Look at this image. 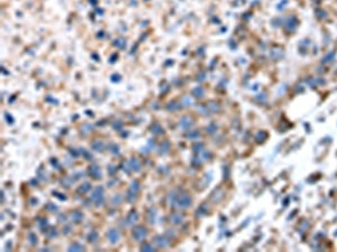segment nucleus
I'll return each mask as SVG.
<instances>
[{
	"label": "nucleus",
	"instance_id": "f257e3e1",
	"mask_svg": "<svg viewBox=\"0 0 337 252\" xmlns=\"http://www.w3.org/2000/svg\"><path fill=\"white\" fill-rule=\"evenodd\" d=\"M174 196L172 197L171 195L168 196V203H171L173 205V207H178V209H188L191 206L192 204V198L189 194H178L175 192Z\"/></svg>",
	"mask_w": 337,
	"mask_h": 252
},
{
	"label": "nucleus",
	"instance_id": "f03ea898",
	"mask_svg": "<svg viewBox=\"0 0 337 252\" xmlns=\"http://www.w3.org/2000/svg\"><path fill=\"white\" fill-rule=\"evenodd\" d=\"M91 201H92V203L97 206V207H100L101 205L105 203V192H103V187L98 186L97 188H94L92 195H91Z\"/></svg>",
	"mask_w": 337,
	"mask_h": 252
},
{
	"label": "nucleus",
	"instance_id": "7ed1b4c3",
	"mask_svg": "<svg viewBox=\"0 0 337 252\" xmlns=\"http://www.w3.org/2000/svg\"><path fill=\"white\" fill-rule=\"evenodd\" d=\"M132 234H133V238H134L136 241L141 242V241H143L144 239L147 236V230H146V227H145L138 225V227H134Z\"/></svg>",
	"mask_w": 337,
	"mask_h": 252
},
{
	"label": "nucleus",
	"instance_id": "20e7f679",
	"mask_svg": "<svg viewBox=\"0 0 337 252\" xmlns=\"http://www.w3.org/2000/svg\"><path fill=\"white\" fill-rule=\"evenodd\" d=\"M153 242L157 248H161V249H165V248H168L170 245V241H168V239L165 235H156V236H154Z\"/></svg>",
	"mask_w": 337,
	"mask_h": 252
},
{
	"label": "nucleus",
	"instance_id": "39448f33",
	"mask_svg": "<svg viewBox=\"0 0 337 252\" xmlns=\"http://www.w3.org/2000/svg\"><path fill=\"white\" fill-rule=\"evenodd\" d=\"M107 236H108V240L111 244H116L119 241V238H120V234L118 232L116 229H110L107 233Z\"/></svg>",
	"mask_w": 337,
	"mask_h": 252
},
{
	"label": "nucleus",
	"instance_id": "423d86ee",
	"mask_svg": "<svg viewBox=\"0 0 337 252\" xmlns=\"http://www.w3.org/2000/svg\"><path fill=\"white\" fill-rule=\"evenodd\" d=\"M137 220H138V213H137V211L132 210L129 213H128V215H127V218H126L127 224H128V225H134V224H136Z\"/></svg>",
	"mask_w": 337,
	"mask_h": 252
},
{
	"label": "nucleus",
	"instance_id": "0eeeda50",
	"mask_svg": "<svg viewBox=\"0 0 337 252\" xmlns=\"http://www.w3.org/2000/svg\"><path fill=\"white\" fill-rule=\"evenodd\" d=\"M129 165H130V169L134 173H139L142 170V165L141 161L137 159L136 157H133L132 159H129Z\"/></svg>",
	"mask_w": 337,
	"mask_h": 252
},
{
	"label": "nucleus",
	"instance_id": "6e6552de",
	"mask_svg": "<svg viewBox=\"0 0 337 252\" xmlns=\"http://www.w3.org/2000/svg\"><path fill=\"white\" fill-rule=\"evenodd\" d=\"M89 171H90V175L94 178H100L101 177V170L100 167L98 166V164H92L89 168Z\"/></svg>",
	"mask_w": 337,
	"mask_h": 252
},
{
	"label": "nucleus",
	"instance_id": "1a4fd4ad",
	"mask_svg": "<svg viewBox=\"0 0 337 252\" xmlns=\"http://www.w3.org/2000/svg\"><path fill=\"white\" fill-rule=\"evenodd\" d=\"M182 221H183V216L179 213L171 214V216H170V223L173 225H179L180 223H182Z\"/></svg>",
	"mask_w": 337,
	"mask_h": 252
},
{
	"label": "nucleus",
	"instance_id": "9d476101",
	"mask_svg": "<svg viewBox=\"0 0 337 252\" xmlns=\"http://www.w3.org/2000/svg\"><path fill=\"white\" fill-rule=\"evenodd\" d=\"M180 126H181L182 129H184V130L190 129L191 126H192V120H191V118L183 117L182 119H181V121H180Z\"/></svg>",
	"mask_w": 337,
	"mask_h": 252
},
{
	"label": "nucleus",
	"instance_id": "9b49d317",
	"mask_svg": "<svg viewBox=\"0 0 337 252\" xmlns=\"http://www.w3.org/2000/svg\"><path fill=\"white\" fill-rule=\"evenodd\" d=\"M71 218L73 222L76 223H80L82 220H83V213L80 212V211H73L72 214H71Z\"/></svg>",
	"mask_w": 337,
	"mask_h": 252
},
{
	"label": "nucleus",
	"instance_id": "f8f14e48",
	"mask_svg": "<svg viewBox=\"0 0 337 252\" xmlns=\"http://www.w3.org/2000/svg\"><path fill=\"white\" fill-rule=\"evenodd\" d=\"M91 147H92V149L94 151L101 152V151H103V149H105V143H102V141H100V140H97V141H93Z\"/></svg>",
	"mask_w": 337,
	"mask_h": 252
},
{
	"label": "nucleus",
	"instance_id": "ddd939ff",
	"mask_svg": "<svg viewBox=\"0 0 337 252\" xmlns=\"http://www.w3.org/2000/svg\"><path fill=\"white\" fill-rule=\"evenodd\" d=\"M70 252H80V251H83L84 248L82 244L78 243V242H74V243H72L70 246H69V249H67Z\"/></svg>",
	"mask_w": 337,
	"mask_h": 252
},
{
	"label": "nucleus",
	"instance_id": "4468645a",
	"mask_svg": "<svg viewBox=\"0 0 337 252\" xmlns=\"http://www.w3.org/2000/svg\"><path fill=\"white\" fill-rule=\"evenodd\" d=\"M170 149H171V145L168 141H164V143H161L160 146V154L161 155H165V154H168L170 151Z\"/></svg>",
	"mask_w": 337,
	"mask_h": 252
},
{
	"label": "nucleus",
	"instance_id": "2eb2a0df",
	"mask_svg": "<svg viewBox=\"0 0 337 252\" xmlns=\"http://www.w3.org/2000/svg\"><path fill=\"white\" fill-rule=\"evenodd\" d=\"M109 151L110 154H112V155H115V156H118L119 155V152H120V149H119V146H118L117 143H111L109 145Z\"/></svg>",
	"mask_w": 337,
	"mask_h": 252
},
{
	"label": "nucleus",
	"instance_id": "dca6fc26",
	"mask_svg": "<svg viewBox=\"0 0 337 252\" xmlns=\"http://www.w3.org/2000/svg\"><path fill=\"white\" fill-rule=\"evenodd\" d=\"M156 215H157V212H156V210H155L154 207H151V209L148 210V215H147V218H148V221L151 222L152 224L155 222Z\"/></svg>",
	"mask_w": 337,
	"mask_h": 252
},
{
	"label": "nucleus",
	"instance_id": "f3484780",
	"mask_svg": "<svg viewBox=\"0 0 337 252\" xmlns=\"http://www.w3.org/2000/svg\"><path fill=\"white\" fill-rule=\"evenodd\" d=\"M98 238H99V235H98V233H97L96 231L90 232V233L88 234V236H87V239H88V241H89L90 243H94V242L98 240Z\"/></svg>",
	"mask_w": 337,
	"mask_h": 252
},
{
	"label": "nucleus",
	"instance_id": "a211bd4d",
	"mask_svg": "<svg viewBox=\"0 0 337 252\" xmlns=\"http://www.w3.org/2000/svg\"><path fill=\"white\" fill-rule=\"evenodd\" d=\"M90 188H91V185H90V183H84V184H82L80 187H79V189H78V192L81 194H84L87 193V192H89L90 191Z\"/></svg>",
	"mask_w": 337,
	"mask_h": 252
},
{
	"label": "nucleus",
	"instance_id": "6ab92c4d",
	"mask_svg": "<svg viewBox=\"0 0 337 252\" xmlns=\"http://www.w3.org/2000/svg\"><path fill=\"white\" fill-rule=\"evenodd\" d=\"M136 196H137V194L128 189V192H127V195H126L127 202H129V203H134V202L136 201Z\"/></svg>",
	"mask_w": 337,
	"mask_h": 252
},
{
	"label": "nucleus",
	"instance_id": "aec40b11",
	"mask_svg": "<svg viewBox=\"0 0 337 252\" xmlns=\"http://www.w3.org/2000/svg\"><path fill=\"white\" fill-rule=\"evenodd\" d=\"M129 191H132V192H134L136 194L138 193L139 192V183L137 180H133L130 186H129Z\"/></svg>",
	"mask_w": 337,
	"mask_h": 252
},
{
	"label": "nucleus",
	"instance_id": "412c9836",
	"mask_svg": "<svg viewBox=\"0 0 337 252\" xmlns=\"http://www.w3.org/2000/svg\"><path fill=\"white\" fill-rule=\"evenodd\" d=\"M141 251L143 252H153L154 251V248L153 245L150 243H143L141 245Z\"/></svg>",
	"mask_w": 337,
	"mask_h": 252
},
{
	"label": "nucleus",
	"instance_id": "4be33fe9",
	"mask_svg": "<svg viewBox=\"0 0 337 252\" xmlns=\"http://www.w3.org/2000/svg\"><path fill=\"white\" fill-rule=\"evenodd\" d=\"M28 241H29V243L32 244V245H36L37 242H38V239H37V236H36L35 233L31 232V233L28 234Z\"/></svg>",
	"mask_w": 337,
	"mask_h": 252
},
{
	"label": "nucleus",
	"instance_id": "5701e85b",
	"mask_svg": "<svg viewBox=\"0 0 337 252\" xmlns=\"http://www.w3.org/2000/svg\"><path fill=\"white\" fill-rule=\"evenodd\" d=\"M38 227H40V229L41 230H46L47 227H49V222H47V220L46 218H41L40 221H38Z\"/></svg>",
	"mask_w": 337,
	"mask_h": 252
},
{
	"label": "nucleus",
	"instance_id": "b1692460",
	"mask_svg": "<svg viewBox=\"0 0 337 252\" xmlns=\"http://www.w3.org/2000/svg\"><path fill=\"white\" fill-rule=\"evenodd\" d=\"M123 170L126 173V174H129L130 171H132V169H130V165H129V160H126L124 164H123Z\"/></svg>",
	"mask_w": 337,
	"mask_h": 252
},
{
	"label": "nucleus",
	"instance_id": "393cba45",
	"mask_svg": "<svg viewBox=\"0 0 337 252\" xmlns=\"http://www.w3.org/2000/svg\"><path fill=\"white\" fill-rule=\"evenodd\" d=\"M151 131L153 132V134H162V132H163V129H162V128H161L159 125H155V127H152V128H151Z\"/></svg>",
	"mask_w": 337,
	"mask_h": 252
},
{
	"label": "nucleus",
	"instance_id": "a878e982",
	"mask_svg": "<svg viewBox=\"0 0 337 252\" xmlns=\"http://www.w3.org/2000/svg\"><path fill=\"white\" fill-rule=\"evenodd\" d=\"M193 151L196 154H199V152L203 151V145L202 143H196L193 146Z\"/></svg>",
	"mask_w": 337,
	"mask_h": 252
},
{
	"label": "nucleus",
	"instance_id": "bb28decb",
	"mask_svg": "<svg viewBox=\"0 0 337 252\" xmlns=\"http://www.w3.org/2000/svg\"><path fill=\"white\" fill-rule=\"evenodd\" d=\"M121 200H123V198H121L120 195H116V196L114 197V200H112V203H114L115 205H118V204L121 202Z\"/></svg>",
	"mask_w": 337,
	"mask_h": 252
},
{
	"label": "nucleus",
	"instance_id": "cd10ccee",
	"mask_svg": "<svg viewBox=\"0 0 337 252\" xmlns=\"http://www.w3.org/2000/svg\"><path fill=\"white\" fill-rule=\"evenodd\" d=\"M49 233H50V234H47V236H49L50 239H52V238H55V236L58 235V231H56L55 229H52L51 232H49Z\"/></svg>",
	"mask_w": 337,
	"mask_h": 252
},
{
	"label": "nucleus",
	"instance_id": "c85d7f7f",
	"mask_svg": "<svg viewBox=\"0 0 337 252\" xmlns=\"http://www.w3.org/2000/svg\"><path fill=\"white\" fill-rule=\"evenodd\" d=\"M47 210L51 212H55V211H58V207L54 204H47Z\"/></svg>",
	"mask_w": 337,
	"mask_h": 252
},
{
	"label": "nucleus",
	"instance_id": "c756f323",
	"mask_svg": "<svg viewBox=\"0 0 337 252\" xmlns=\"http://www.w3.org/2000/svg\"><path fill=\"white\" fill-rule=\"evenodd\" d=\"M108 169H109V174L111 175V174H115V173H116V169H117V168H116L115 165H109V166H108Z\"/></svg>",
	"mask_w": 337,
	"mask_h": 252
},
{
	"label": "nucleus",
	"instance_id": "7c9ffc66",
	"mask_svg": "<svg viewBox=\"0 0 337 252\" xmlns=\"http://www.w3.org/2000/svg\"><path fill=\"white\" fill-rule=\"evenodd\" d=\"M71 230H72L71 225H65L64 229H63V232H64V234H69V232H70Z\"/></svg>",
	"mask_w": 337,
	"mask_h": 252
},
{
	"label": "nucleus",
	"instance_id": "2f4dec72",
	"mask_svg": "<svg viewBox=\"0 0 337 252\" xmlns=\"http://www.w3.org/2000/svg\"><path fill=\"white\" fill-rule=\"evenodd\" d=\"M188 138L196 139V138H199V134H198V132H192V134H190V136H188Z\"/></svg>",
	"mask_w": 337,
	"mask_h": 252
},
{
	"label": "nucleus",
	"instance_id": "473e14b6",
	"mask_svg": "<svg viewBox=\"0 0 337 252\" xmlns=\"http://www.w3.org/2000/svg\"><path fill=\"white\" fill-rule=\"evenodd\" d=\"M83 151V155H84V157H87V158H88V159H91V158H92V156H91V155H90V154H89V151H87V150H82Z\"/></svg>",
	"mask_w": 337,
	"mask_h": 252
}]
</instances>
